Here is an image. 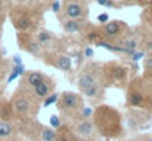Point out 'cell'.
<instances>
[{
  "label": "cell",
  "mask_w": 152,
  "mask_h": 141,
  "mask_svg": "<svg viewBox=\"0 0 152 141\" xmlns=\"http://www.w3.org/2000/svg\"><path fill=\"white\" fill-rule=\"evenodd\" d=\"M92 121L95 124V128L99 134V137L106 141L121 140L126 135L124 128V118L120 113L118 109L101 103L93 109Z\"/></svg>",
  "instance_id": "obj_1"
},
{
  "label": "cell",
  "mask_w": 152,
  "mask_h": 141,
  "mask_svg": "<svg viewBox=\"0 0 152 141\" xmlns=\"http://www.w3.org/2000/svg\"><path fill=\"white\" fill-rule=\"evenodd\" d=\"M77 88L84 98L99 103L105 97L106 84L102 75V62H89L86 63L77 75Z\"/></svg>",
  "instance_id": "obj_2"
},
{
  "label": "cell",
  "mask_w": 152,
  "mask_h": 141,
  "mask_svg": "<svg viewBox=\"0 0 152 141\" xmlns=\"http://www.w3.org/2000/svg\"><path fill=\"white\" fill-rule=\"evenodd\" d=\"M126 107L152 116V84L142 75L130 78L126 87Z\"/></svg>",
  "instance_id": "obj_3"
},
{
  "label": "cell",
  "mask_w": 152,
  "mask_h": 141,
  "mask_svg": "<svg viewBox=\"0 0 152 141\" xmlns=\"http://www.w3.org/2000/svg\"><path fill=\"white\" fill-rule=\"evenodd\" d=\"M9 101H10V107H12V112H13L16 122L24 124V122H30V121L37 119V115H39L42 104L37 103L25 88L18 85V88L12 93Z\"/></svg>",
  "instance_id": "obj_4"
},
{
  "label": "cell",
  "mask_w": 152,
  "mask_h": 141,
  "mask_svg": "<svg viewBox=\"0 0 152 141\" xmlns=\"http://www.w3.org/2000/svg\"><path fill=\"white\" fill-rule=\"evenodd\" d=\"M42 13V10L33 7L31 4L16 6L10 12L12 25L18 33H36L40 28Z\"/></svg>",
  "instance_id": "obj_5"
},
{
  "label": "cell",
  "mask_w": 152,
  "mask_h": 141,
  "mask_svg": "<svg viewBox=\"0 0 152 141\" xmlns=\"http://www.w3.org/2000/svg\"><path fill=\"white\" fill-rule=\"evenodd\" d=\"M56 109L59 115L65 119L64 122H69L72 119H77L81 116L86 104L84 97L75 91H64L59 94V98L56 101Z\"/></svg>",
  "instance_id": "obj_6"
},
{
  "label": "cell",
  "mask_w": 152,
  "mask_h": 141,
  "mask_svg": "<svg viewBox=\"0 0 152 141\" xmlns=\"http://www.w3.org/2000/svg\"><path fill=\"white\" fill-rule=\"evenodd\" d=\"M102 75L106 87H117L120 90H126L130 81V68L120 60L102 62Z\"/></svg>",
  "instance_id": "obj_7"
},
{
  "label": "cell",
  "mask_w": 152,
  "mask_h": 141,
  "mask_svg": "<svg viewBox=\"0 0 152 141\" xmlns=\"http://www.w3.org/2000/svg\"><path fill=\"white\" fill-rule=\"evenodd\" d=\"M59 19H89V3L86 0H62V9Z\"/></svg>",
  "instance_id": "obj_8"
},
{
  "label": "cell",
  "mask_w": 152,
  "mask_h": 141,
  "mask_svg": "<svg viewBox=\"0 0 152 141\" xmlns=\"http://www.w3.org/2000/svg\"><path fill=\"white\" fill-rule=\"evenodd\" d=\"M66 124L69 125V128L74 131V134L81 141H96L98 138H101L96 128H95V124H93L92 118L80 116V118L72 119Z\"/></svg>",
  "instance_id": "obj_9"
},
{
  "label": "cell",
  "mask_w": 152,
  "mask_h": 141,
  "mask_svg": "<svg viewBox=\"0 0 152 141\" xmlns=\"http://www.w3.org/2000/svg\"><path fill=\"white\" fill-rule=\"evenodd\" d=\"M48 66H52L64 74H68L72 71V59L69 54L61 51V50H52V51H43L40 57Z\"/></svg>",
  "instance_id": "obj_10"
},
{
  "label": "cell",
  "mask_w": 152,
  "mask_h": 141,
  "mask_svg": "<svg viewBox=\"0 0 152 141\" xmlns=\"http://www.w3.org/2000/svg\"><path fill=\"white\" fill-rule=\"evenodd\" d=\"M101 30H102V34H103V40L117 44V43L130 31V27H129L124 21L109 19L106 24L101 25Z\"/></svg>",
  "instance_id": "obj_11"
},
{
  "label": "cell",
  "mask_w": 152,
  "mask_h": 141,
  "mask_svg": "<svg viewBox=\"0 0 152 141\" xmlns=\"http://www.w3.org/2000/svg\"><path fill=\"white\" fill-rule=\"evenodd\" d=\"M18 46L36 59H40L43 54V48L36 38V33H18Z\"/></svg>",
  "instance_id": "obj_12"
},
{
  "label": "cell",
  "mask_w": 152,
  "mask_h": 141,
  "mask_svg": "<svg viewBox=\"0 0 152 141\" xmlns=\"http://www.w3.org/2000/svg\"><path fill=\"white\" fill-rule=\"evenodd\" d=\"M55 88H56V82H55V80L52 78L50 75H48V77L45 78V81H42L37 87H34V88H31V90H27V91L31 94V97H33L37 103L42 104L43 100L55 91Z\"/></svg>",
  "instance_id": "obj_13"
},
{
  "label": "cell",
  "mask_w": 152,
  "mask_h": 141,
  "mask_svg": "<svg viewBox=\"0 0 152 141\" xmlns=\"http://www.w3.org/2000/svg\"><path fill=\"white\" fill-rule=\"evenodd\" d=\"M61 27L68 35H84L87 28L90 27L89 21H75V19H61Z\"/></svg>",
  "instance_id": "obj_14"
},
{
  "label": "cell",
  "mask_w": 152,
  "mask_h": 141,
  "mask_svg": "<svg viewBox=\"0 0 152 141\" xmlns=\"http://www.w3.org/2000/svg\"><path fill=\"white\" fill-rule=\"evenodd\" d=\"M36 38L39 41L40 47L43 48V51H52V50H58L56 48V43H58V38L56 35L46 30V28H39L36 31Z\"/></svg>",
  "instance_id": "obj_15"
},
{
  "label": "cell",
  "mask_w": 152,
  "mask_h": 141,
  "mask_svg": "<svg viewBox=\"0 0 152 141\" xmlns=\"http://www.w3.org/2000/svg\"><path fill=\"white\" fill-rule=\"evenodd\" d=\"M48 77V74H43L42 71H25L21 81H19V87L25 88V90H31L34 87H37L42 81H45V78Z\"/></svg>",
  "instance_id": "obj_16"
},
{
  "label": "cell",
  "mask_w": 152,
  "mask_h": 141,
  "mask_svg": "<svg viewBox=\"0 0 152 141\" xmlns=\"http://www.w3.org/2000/svg\"><path fill=\"white\" fill-rule=\"evenodd\" d=\"M19 135V125L15 119L0 121V140H10Z\"/></svg>",
  "instance_id": "obj_17"
},
{
  "label": "cell",
  "mask_w": 152,
  "mask_h": 141,
  "mask_svg": "<svg viewBox=\"0 0 152 141\" xmlns=\"http://www.w3.org/2000/svg\"><path fill=\"white\" fill-rule=\"evenodd\" d=\"M83 38L86 40V43H87L89 46H93V44L96 46L101 40H103V34H102L101 27H96V25H92V24H90V27H89L87 31L84 33Z\"/></svg>",
  "instance_id": "obj_18"
},
{
  "label": "cell",
  "mask_w": 152,
  "mask_h": 141,
  "mask_svg": "<svg viewBox=\"0 0 152 141\" xmlns=\"http://www.w3.org/2000/svg\"><path fill=\"white\" fill-rule=\"evenodd\" d=\"M55 141H81V140L74 134V131L69 128V125L66 122H64L62 127H59L56 129V140Z\"/></svg>",
  "instance_id": "obj_19"
},
{
  "label": "cell",
  "mask_w": 152,
  "mask_h": 141,
  "mask_svg": "<svg viewBox=\"0 0 152 141\" xmlns=\"http://www.w3.org/2000/svg\"><path fill=\"white\" fill-rule=\"evenodd\" d=\"M140 18H142V27L152 34V0L146 6H143V12Z\"/></svg>",
  "instance_id": "obj_20"
},
{
  "label": "cell",
  "mask_w": 152,
  "mask_h": 141,
  "mask_svg": "<svg viewBox=\"0 0 152 141\" xmlns=\"http://www.w3.org/2000/svg\"><path fill=\"white\" fill-rule=\"evenodd\" d=\"M142 77L152 84V51L143 57V74Z\"/></svg>",
  "instance_id": "obj_21"
},
{
  "label": "cell",
  "mask_w": 152,
  "mask_h": 141,
  "mask_svg": "<svg viewBox=\"0 0 152 141\" xmlns=\"http://www.w3.org/2000/svg\"><path fill=\"white\" fill-rule=\"evenodd\" d=\"M58 98H59V94L56 93V91H53L50 95H48V97L43 100V103H42V107H49V106H52V104H56Z\"/></svg>",
  "instance_id": "obj_22"
},
{
  "label": "cell",
  "mask_w": 152,
  "mask_h": 141,
  "mask_svg": "<svg viewBox=\"0 0 152 141\" xmlns=\"http://www.w3.org/2000/svg\"><path fill=\"white\" fill-rule=\"evenodd\" d=\"M49 7L55 15H61V9H62V0H52L49 3Z\"/></svg>",
  "instance_id": "obj_23"
},
{
  "label": "cell",
  "mask_w": 152,
  "mask_h": 141,
  "mask_svg": "<svg viewBox=\"0 0 152 141\" xmlns=\"http://www.w3.org/2000/svg\"><path fill=\"white\" fill-rule=\"evenodd\" d=\"M62 124H64V121L61 119V116H59V115H52L50 127L53 128V129H58L59 127H62Z\"/></svg>",
  "instance_id": "obj_24"
},
{
  "label": "cell",
  "mask_w": 152,
  "mask_h": 141,
  "mask_svg": "<svg viewBox=\"0 0 152 141\" xmlns=\"http://www.w3.org/2000/svg\"><path fill=\"white\" fill-rule=\"evenodd\" d=\"M48 1H49V0H31L30 4H31L33 7H36V9H39V10L43 12V9L46 7V3H48Z\"/></svg>",
  "instance_id": "obj_25"
},
{
  "label": "cell",
  "mask_w": 152,
  "mask_h": 141,
  "mask_svg": "<svg viewBox=\"0 0 152 141\" xmlns=\"http://www.w3.org/2000/svg\"><path fill=\"white\" fill-rule=\"evenodd\" d=\"M96 3L103 7H118L117 0H96Z\"/></svg>",
  "instance_id": "obj_26"
},
{
  "label": "cell",
  "mask_w": 152,
  "mask_h": 141,
  "mask_svg": "<svg viewBox=\"0 0 152 141\" xmlns=\"http://www.w3.org/2000/svg\"><path fill=\"white\" fill-rule=\"evenodd\" d=\"M130 141H152V134H149V132L137 134L136 137H133Z\"/></svg>",
  "instance_id": "obj_27"
},
{
  "label": "cell",
  "mask_w": 152,
  "mask_h": 141,
  "mask_svg": "<svg viewBox=\"0 0 152 141\" xmlns=\"http://www.w3.org/2000/svg\"><path fill=\"white\" fill-rule=\"evenodd\" d=\"M93 48H92V46H87L84 47V51H83V56H84V59H92L93 57Z\"/></svg>",
  "instance_id": "obj_28"
},
{
  "label": "cell",
  "mask_w": 152,
  "mask_h": 141,
  "mask_svg": "<svg viewBox=\"0 0 152 141\" xmlns=\"http://www.w3.org/2000/svg\"><path fill=\"white\" fill-rule=\"evenodd\" d=\"M109 21V16H108V13H101V15H98V22L99 24H106Z\"/></svg>",
  "instance_id": "obj_29"
},
{
  "label": "cell",
  "mask_w": 152,
  "mask_h": 141,
  "mask_svg": "<svg viewBox=\"0 0 152 141\" xmlns=\"http://www.w3.org/2000/svg\"><path fill=\"white\" fill-rule=\"evenodd\" d=\"M3 19H4V3H3V0H0V25H1Z\"/></svg>",
  "instance_id": "obj_30"
},
{
  "label": "cell",
  "mask_w": 152,
  "mask_h": 141,
  "mask_svg": "<svg viewBox=\"0 0 152 141\" xmlns=\"http://www.w3.org/2000/svg\"><path fill=\"white\" fill-rule=\"evenodd\" d=\"M18 6H27V4H30V1L31 0H13Z\"/></svg>",
  "instance_id": "obj_31"
},
{
  "label": "cell",
  "mask_w": 152,
  "mask_h": 141,
  "mask_svg": "<svg viewBox=\"0 0 152 141\" xmlns=\"http://www.w3.org/2000/svg\"><path fill=\"white\" fill-rule=\"evenodd\" d=\"M0 141H24V140H22V138L18 135V137H15V138H10V140H0Z\"/></svg>",
  "instance_id": "obj_32"
},
{
  "label": "cell",
  "mask_w": 152,
  "mask_h": 141,
  "mask_svg": "<svg viewBox=\"0 0 152 141\" xmlns=\"http://www.w3.org/2000/svg\"><path fill=\"white\" fill-rule=\"evenodd\" d=\"M3 93H4V87H3V85L0 84V100H1V98H4V95H3Z\"/></svg>",
  "instance_id": "obj_33"
},
{
  "label": "cell",
  "mask_w": 152,
  "mask_h": 141,
  "mask_svg": "<svg viewBox=\"0 0 152 141\" xmlns=\"http://www.w3.org/2000/svg\"><path fill=\"white\" fill-rule=\"evenodd\" d=\"M127 141H130V140H127Z\"/></svg>",
  "instance_id": "obj_34"
}]
</instances>
